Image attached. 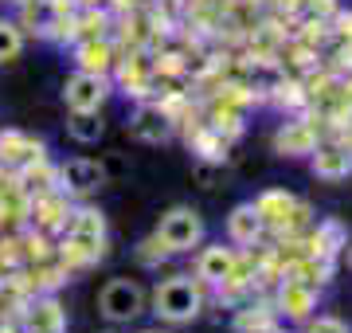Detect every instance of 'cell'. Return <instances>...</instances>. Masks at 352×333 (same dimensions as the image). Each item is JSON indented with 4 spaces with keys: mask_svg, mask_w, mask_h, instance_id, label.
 I'll return each mask as SVG.
<instances>
[{
    "mask_svg": "<svg viewBox=\"0 0 352 333\" xmlns=\"http://www.w3.org/2000/svg\"><path fill=\"white\" fill-rule=\"evenodd\" d=\"M153 314L168 325H188L204 314V282L192 279V275H173V279H161L157 290L149 298Z\"/></svg>",
    "mask_w": 352,
    "mask_h": 333,
    "instance_id": "2",
    "label": "cell"
},
{
    "mask_svg": "<svg viewBox=\"0 0 352 333\" xmlns=\"http://www.w3.org/2000/svg\"><path fill=\"white\" fill-rule=\"evenodd\" d=\"M263 235H266V224H263V216H258L254 200L231 208V216H227V239H231V244L235 247H254Z\"/></svg>",
    "mask_w": 352,
    "mask_h": 333,
    "instance_id": "14",
    "label": "cell"
},
{
    "mask_svg": "<svg viewBox=\"0 0 352 333\" xmlns=\"http://www.w3.org/2000/svg\"><path fill=\"white\" fill-rule=\"evenodd\" d=\"M75 63L78 71H94V75H110V67H113V52H110V43L102 36H87L82 43L75 47Z\"/></svg>",
    "mask_w": 352,
    "mask_h": 333,
    "instance_id": "18",
    "label": "cell"
},
{
    "mask_svg": "<svg viewBox=\"0 0 352 333\" xmlns=\"http://www.w3.org/2000/svg\"><path fill=\"white\" fill-rule=\"evenodd\" d=\"M344 259H349V270H352V244H344Z\"/></svg>",
    "mask_w": 352,
    "mask_h": 333,
    "instance_id": "26",
    "label": "cell"
},
{
    "mask_svg": "<svg viewBox=\"0 0 352 333\" xmlns=\"http://www.w3.org/2000/svg\"><path fill=\"white\" fill-rule=\"evenodd\" d=\"M149 306V294L138 279H110L106 286L98 290V314L113 325H129L138 321Z\"/></svg>",
    "mask_w": 352,
    "mask_h": 333,
    "instance_id": "4",
    "label": "cell"
},
{
    "mask_svg": "<svg viewBox=\"0 0 352 333\" xmlns=\"http://www.w3.org/2000/svg\"><path fill=\"white\" fill-rule=\"evenodd\" d=\"M317 141H321V133H317L314 122H282L274 133V153L278 157H309L317 149Z\"/></svg>",
    "mask_w": 352,
    "mask_h": 333,
    "instance_id": "13",
    "label": "cell"
},
{
    "mask_svg": "<svg viewBox=\"0 0 352 333\" xmlns=\"http://www.w3.org/2000/svg\"><path fill=\"white\" fill-rule=\"evenodd\" d=\"M16 189H20L24 200L55 193V169L47 165V157H36V161H28L24 169H16Z\"/></svg>",
    "mask_w": 352,
    "mask_h": 333,
    "instance_id": "16",
    "label": "cell"
},
{
    "mask_svg": "<svg viewBox=\"0 0 352 333\" xmlns=\"http://www.w3.org/2000/svg\"><path fill=\"white\" fill-rule=\"evenodd\" d=\"M32 204V216H36V224L39 228H63L67 224V196L55 189V193H43V196H36V200H28Z\"/></svg>",
    "mask_w": 352,
    "mask_h": 333,
    "instance_id": "19",
    "label": "cell"
},
{
    "mask_svg": "<svg viewBox=\"0 0 352 333\" xmlns=\"http://www.w3.org/2000/svg\"><path fill=\"white\" fill-rule=\"evenodd\" d=\"M309 169L325 184L349 180L352 177V145H344V141H317V149L309 153Z\"/></svg>",
    "mask_w": 352,
    "mask_h": 333,
    "instance_id": "9",
    "label": "cell"
},
{
    "mask_svg": "<svg viewBox=\"0 0 352 333\" xmlns=\"http://www.w3.org/2000/svg\"><path fill=\"white\" fill-rule=\"evenodd\" d=\"M141 333H164V330H141Z\"/></svg>",
    "mask_w": 352,
    "mask_h": 333,
    "instance_id": "29",
    "label": "cell"
},
{
    "mask_svg": "<svg viewBox=\"0 0 352 333\" xmlns=\"http://www.w3.org/2000/svg\"><path fill=\"white\" fill-rule=\"evenodd\" d=\"M337 24H340V32H344V36H352V16H340Z\"/></svg>",
    "mask_w": 352,
    "mask_h": 333,
    "instance_id": "25",
    "label": "cell"
},
{
    "mask_svg": "<svg viewBox=\"0 0 352 333\" xmlns=\"http://www.w3.org/2000/svg\"><path fill=\"white\" fill-rule=\"evenodd\" d=\"M110 98V75L94 71H71L63 78V103L67 110H102Z\"/></svg>",
    "mask_w": 352,
    "mask_h": 333,
    "instance_id": "6",
    "label": "cell"
},
{
    "mask_svg": "<svg viewBox=\"0 0 352 333\" xmlns=\"http://www.w3.org/2000/svg\"><path fill=\"white\" fill-rule=\"evenodd\" d=\"M247 333H286V330H282V325L270 318V321H263V325H254V330H247Z\"/></svg>",
    "mask_w": 352,
    "mask_h": 333,
    "instance_id": "24",
    "label": "cell"
},
{
    "mask_svg": "<svg viewBox=\"0 0 352 333\" xmlns=\"http://www.w3.org/2000/svg\"><path fill=\"white\" fill-rule=\"evenodd\" d=\"M138 259L145 263V267H157L161 259H168V251H164V247L157 244V235H153V239H145V244L138 247Z\"/></svg>",
    "mask_w": 352,
    "mask_h": 333,
    "instance_id": "23",
    "label": "cell"
},
{
    "mask_svg": "<svg viewBox=\"0 0 352 333\" xmlns=\"http://www.w3.org/2000/svg\"><path fill=\"white\" fill-rule=\"evenodd\" d=\"M20 52H24V28L16 20H0V67L20 59Z\"/></svg>",
    "mask_w": 352,
    "mask_h": 333,
    "instance_id": "20",
    "label": "cell"
},
{
    "mask_svg": "<svg viewBox=\"0 0 352 333\" xmlns=\"http://www.w3.org/2000/svg\"><path fill=\"white\" fill-rule=\"evenodd\" d=\"M129 133L138 141H145V145H164L176 133V118L161 103H141L133 110V118H129Z\"/></svg>",
    "mask_w": 352,
    "mask_h": 333,
    "instance_id": "7",
    "label": "cell"
},
{
    "mask_svg": "<svg viewBox=\"0 0 352 333\" xmlns=\"http://www.w3.org/2000/svg\"><path fill=\"white\" fill-rule=\"evenodd\" d=\"M106 184V165L94 161V157H71L55 169V189L63 196H75V200H87Z\"/></svg>",
    "mask_w": 352,
    "mask_h": 333,
    "instance_id": "5",
    "label": "cell"
},
{
    "mask_svg": "<svg viewBox=\"0 0 352 333\" xmlns=\"http://www.w3.org/2000/svg\"><path fill=\"white\" fill-rule=\"evenodd\" d=\"M317 302H321V286L317 282H305V279H282L278 298H274L278 314H286L289 321H309Z\"/></svg>",
    "mask_w": 352,
    "mask_h": 333,
    "instance_id": "8",
    "label": "cell"
},
{
    "mask_svg": "<svg viewBox=\"0 0 352 333\" xmlns=\"http://www.w3.org/2000/svg\"><path fill=\"white\" fill-rule=\"evenodd\" d=\"M305 333H352V330H349V321L333 318V314H321V318H309Z\"/></svg>",
    "mask_w": 352,
    "mask_h": 333,
    "instance_id": "22",
    "label": "cell"
},
{
    "mask_svg": "<svg viewBox=\"0 0 352 333\" xmlns=\"http://www.w3.org/2000/svg\"><path fill=\"white\" fill-rule=\"evenodd\" d=\"M0 333H20V330H16V325H0Z\"/></svg>",
    "mask_w": 352,
    "mask_h": 333,
    "instance_id": "27",
    "label": "cell"
},
{
    "mask_svg": "<svg viewBox=\"0 0 352 333\" xmlns=\"http://www.w3.org/2000/svg\"><path fill=\"white\" fill-rule=\"evenodd\" d=\"M20 333H67V310L55 294L32 298L20 318Z\"/></svg>",
    "mask_w": 352,
    "mask_h": 333,
    "instance_id": "11",
    "label": "cell"
},
{
    "mask_svg": "<svg viewBox=\"0 0 352 333\" xmlns=\"http://www.w3.org/2000/svg\"><path fill=\"white\" fill-rule=\"evenodd\" d=\"M67 138L75 145H98L106 138L102 110H67Z\"/></svg>",
    "mask_w": 352,
    "mask_h": 333,
    "instance_id": "17",
    "label": "cell"
},
{
    "mask_svg": "<svg viewBox=\"0 0 352 333\" xmlns=\"http://www.w3.org/2000/svg\"><path fill=\"white\" fill-rule=\"evenodd\" d=\"M157 244L168 251V255H188L192 247L204 244V235H208V228H204V216L196 212V208L188 204H176L168 208L161 216V224H157Z\"/></svg>",
    "mask_w": 352,
    "mask_h": 333,
    "instance_id": "3",
    "label": "cell"
},
{
    "mask_svg": "<svg viewBox=\"0 0 352 333\" xmlns=\"http://www.w3.org/2000/svg\"><path fill=\"white\" fill-rule=\"evenodd\" d=\"M106 247V216L98 208H75L63 224V267H90Z\"/></svg>",
    "mask_w": 352,
    "mask_h": 333,
    "instance_id": "1",
    "label": "cell"
},
{
    "mask_svg": "<svg viewBox=\"0 0 352 333\" xmlns=\"http://www.w3.org/2000/svg\"><path fill=\"white\" fill-rule=\"evenodd\" d=\"M235 270H239V255L223 244H208L200 247V255H196V279L204 286H223L227 279H235Z\"/></svg>",
    "mask_w": 352,
    "mask_h": 333,
    "instance_id": "12",
    "label": "cell"
},
{
    "mask_svg": "<svg viewBox=\"0 0 352 333\" xmlns=\"http://www.w3.org/2000/svg\"><path fill=\"white\" fill-rule=\"evenodd\" d=\"M254 208H258V216H263L266 228H274V231L298 228V219L305 216L302 200H298V196H289L286 189H270V193H263L258 200H254Z\"/></svg>",
    "mask_w": 352,
    "mask_h": 333,
    "instance_id": "10",
    "label": "cell"
},
{
    "mask_svg": "<svg viewBox=\"0 0 352 333\" xmlns=\"http://www.w3.org/2000/svg\"><path fill=\"white\" fill-rule=\"evenodd\" d=\"M82 4H87V8H94V4H98V0H82Z\"/></svg>",
    "mask_w": 352,
    "mask_h": 333,
    "instance_id": "28",
    "label": "cell"
},
{
    "mask_svg": "<svg viewBox=\"0 0 352 333\" xmlns=\"http://www.w3.org/2000/svg\"><path fill=\"white\" fill-rule=\"evenodd\" d=\"M36 157H43V141L28 138L20 129H4L0 133V165L4 169H24Z\"/></svg>",
    "mask_w": 352,
    "mask_h": 333,
    "instance_id": "15",
    "label": "cell"
},
{
    "mask_svg": "<svg viewBox=\"0 0 352 333\" xmlns=\"http://www.w3.org/2000/svg\"><path fill=\"white\" fill-rule=\"evenodd\" d=\"M263 321H270V310L247 306V310H239V314H235V330L247 333V330H254V325H263Z\"/></svg>",
    "mask_w": 352,
    "mask_h": 333,
    "instance_id": "21",
    "label": "cell"
}]
</instances>
